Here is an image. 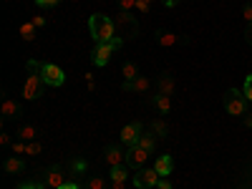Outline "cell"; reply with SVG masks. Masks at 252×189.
Returning a JSON list of instances; mask_svg holds the SVG:
<instances>
[{"mask_svg": "<svg viewBox=\"0 0 252 189\" xmlns=\"http://www.w3.org/2000/svg\"><path fill=\"white\" fill-rule=\"evenodd\" d=\"M154 169L159 172V177H169V174H172V169H174V159H172L169 154H161V157H157Z\"/></svg>", "mask_w": 252, "mask_h": 189, "instance_id": "14", "label": "cell"}, {"mask_svg": "<svg viewBox=\"0 0 252 189\" xmlns=\"http://www.w3.org/2000/svg\"><path fill=\"white\" fill-rule=\"evenodd\" d=\"M126 161V154L119 149V146H109L106 149V164L109 166H121Z\"/></svg>", "mask_w": 252, "mask_h": 189, "instance_id": "15", "label": "cell"}, {"mask_svg": "<svg viewBox=\"0 0 252 189\" xmlns=\"http://www.w3.org/2000/svg\"><path fill=\"white\" fill-rule=\"evenodd\" d=\"M23 169H26L23 159H20V157H15V154H13V157L5 161V172H8V174H20Z\"/></svg>", "mask_w": 252, "mask_h": 189, "instance_id": "20", "label": "cell"}, {"mask_svg": "<svg viewBox=\"0 0 252 189\" xmlns=\"http://www.w3.org/2000/svg\"><path fill=\"white\" fill-rule=\"evenodd\" d=\"M159 172L154 169V166H152V169H144V166H141V169H136V177H134V187H157L159 184Z\"/></svg>", "mask_w": 252, "mask_h": 189, "instance_id": "7", "label": "cell"}, {"mask_svg": "<svg viewBox=\"0 0 252 189\" xmlns=\"http://www.w3.org/2000/svg\"><path fill=\"white\" fill-rule=\"evenodd\" d=\"M154 106H157L159 114H169V111H172V96L157 94V96H154Z\"/></svg>", "mask_w": 252, "mask_h": 189, "instance_id": "17", "label": "cell"}, {"mask_svg": "<svg viewBox=\"0 0 252 189\" xmlns=\"http://www.w3.org/2000/svg\"><path fill=\"white\" fill-rule=\"evenodd\" d=\"M61 189H81V187H78V184H76V182H66V184H63V187H61Z\"/></svg>", "mask_w": 252, "mask_h": 189, "instance_id": "39", "label": "cell"}, {"mask_svg": "<svg viewBox=\"0 0 252 189\" xmlns=\"http://www.w3.org/2000/svg\"><path fill=\"white\" fill-rule=\"evenodd\" d=\"M242 18L247 20V23H252V3H247V5L242 8Z\"/></svg>", "mask_w": 252, "mask_h": 189, "instance_id": "33", "label": "cell"}, {"mask_svg": "<svg viewBox=\"0 0 252 189\" xmlns=\"http://www.w3.org/2000/svg\"><path fill=\"white\" fill-rule=\"evenodd\" d=\"M141 134H144V131H141V124H139V121H131V124H126L124 129H121L119 139H121V144L134 146V144L139 141V136H141Z\"/></svg>", "mask_w": 252, "mask_h": 189, "instance_id": "9", "label": "cell"}, {"mask_svg": "<svg viewBox=\"0 0 252 189\" xmlns=\"http://www.w3.org/2000/svg\"><path fill=\"white\" fill-rule=\"evenodd\" d=\"M20 189H46V184H35V182H26V184H20Z\"/></svg>", "mask_w": 252, "mask_h": 189, "instance_id": "34", "label": "cell"}, {"mask_svg": "<svg viewBox=\"0 0 252 189\" xmlns=\"http://www.w3.org/2000/svg\"><path fill=\"white\" fill-rule=\"evenodd\" d=\"M116 3H119V10H126V13L136 10V0H116Z\"/></svg>", "mask_w": 252, "mask_h": 189, "instance_id": "27", "label": "cell"}, {"mask_svg": "<svg viewBox=\"0 0 252 189\" xmlns=\"http://www.w3.org/2000/svg\"><path fill=\"white\" fill-rule=\"evenodd\" d=\"M245 116H247V119H245V124H247V126H252V116H250V114H245Z\"/></svg>", "mask_w": 252, "mask_h": 189, "instance_id": "42", "label": "cell"}, {"mask_svg": "<svg viewBox=\"0 0 252 189\" xmlns=\"http://www.w3.org/2000/svg\"><path fill=\"white\" fill-rule=\"evenodd\" d=\"M40 76H43L46 86H63L66 83V73L56 63H40Z\"/></svg>", "mask_w": 252, "mask_h": 189, "instance_id": "5", "label": "cell"}, {"mask_svg": "<svg viewBox=\"0 0 252 189\" xmlns=\"http://www.w3.org/2000/svg\"><path fill=\"white\" fill-rule=\"evenodd\" d=\"M111 182H126L129 179V172H126V166L121 164V166H111Z\"/></svg>", "mask_w": 252, "mask_h": 189, "instance_id": "23", "label": "cell"}, {"mask_svg": "<svg viewBox=\"0 0 252 189\" xmlns=\"http://www.w3.org/2000/svg\"><path fill=\"white\" fill-rule=\"evenodd\" d=\"M89 189H106V179L103 177H89Z\"/></svg>", "mask_w": 252, "mask_h": 189, "instance_id": "26", "label": "cell"}, {"mask_svg": "<svg viewBox=\"0 0 252 189\" xmlns=\"http://www.w3.org/2000/svg\"><path fill=\"white\" fill-rule=\"evenodd\" d=\"M177 89V81L172 73H161L159 81H157V94H164V96H172Z\"/></svg>", "mask_w": 252, "mask_h": 189, "instance_id": "13", "label": "cell"}, {"mask_svg": "<svg viewBox=\"0 0 252 189\" xmlns=\"http://www.w3.org/2000/svg\"><path fill=\"white\" fill-rule=\"evenodd\" d=\"M224 109H227V114H232V116H245L247 114V98H245V94H240L237 89H229L224 94Z\"/></svg>", "mask_w": 252, "mask_h": 189, "instance_id": "4", "label": "cell"}, {"mask_svg": "<svg viewBox=\"0 0 252 189\" xmlns=\"http://www.w3.org/2000/svg\"><path fill=\"white\" fill-rule=\"evenodd\" d=\"M114 56V46L111 43H96L94 51H91V61L96 63V66H106V63L111 61Z\"/></svg>", "mask_w": 252, "mask_h": 189, "instance_id": "8", "label": "cell"}, {"mask_svg": "<svg viewBox=\"0 0 252 189\" xmlns=\"http://www.w3.org/2000/svg\"><path fill=\"white\" fill-rule=\"evenodd\" d=\"M40 149H43V146H40V141L35 139V141H28V149H26V154H28V157H35V154H40Z\"/></svg>", "mask_w": 252, "mask_h": 189, "instance_id": "28", "label": "cell"}, {"mask_svg": "<svg viewBox=\"0 0 252 189\" xmlns=\"http://www.w3.org/2000/svg\"><path fill=\"white\" fill-rule=\"evenodd\" d=\"M10 146H13V154H15V157H20V154H26V149H28V141H20V139H15Z\"/></svg>", "mask_w": 252, "mask_h": 189, "instance_id": "25", "label": "cell"}, {"mask_svg": "<svg viewBox=\"0 0 252 189\" xmlns=\"http://www.w3.org/2000/svg\"><path fill=\"white\" fill-rule=\"evenodd\" d=\"M46 184H48V187H53V189H61L63 184H66V177L61 174V169H51V172H48V177H46Z\"/></svg>", "mask_w": 252, "mask_h": 189, "instance_id": "21", "label": "cell"}, {"mask_svg": "<svg viewBox=\"0 0 252 189\" xmlns=\"http://www.w3.org/2000/svg\"><path fill=\"white\" fill-rule=\"evenodd\" d=\"M35 136H38V129H35L33 124H23L15 131V139H20V141H35Z\"/></svg>", "mask_w": 252, "mask_h": 189, "instance_id": "16", "label": "cell"}, {"mask_svg": "<svg viewBox=\"0 0 252 189\" xmlns=\"http://www.w3.org/2000/svg\"><path fill=\"white\" fill-rule=\"evenodd\" d=\"M245 40L252 46V23H247V28H245Z\"/></svg>", "mask_w": 252, "mask_h": 189, "instance_id": "36", "label": "cell"}, {"mask_svg": "<svg viewBox=\"0 0 252 189\" xmlns=\"http://www.w3.org/2000/svg\"><path fill=\"white\" fill-rule=\"evenodd\" d=\"M146 3H149V5H152V3H157V0H146Z\"/></svg>", "mask_w": 252, "mask_h": 189, "instance_id": "43", "label": "cell"}, {"mask_svg": "<svg viewBox=\"0 0 252 189\" xmlns=\"http://www.w3.org/2000/svg\"><path fill=\"white\" fill-rule=\"evenodd\" d=\"M242 94H245V98H247V101H252V73L245 78V91H242Z\"/></svg>", "mask_w": 252, "mask_h": 189, "instance_id": "29", "label": "cell"}, {"mask_svg": "<svg viewBox=\"0 0 252 189\" xmlns=\"http://www.w3.org/2000/svg\"><path fill=\"white\" fill-rule=\"evenodd\" d=\"M134 189H141V187H134Z\"/></svg>", "mask_w": 252, "mask_h": 189, "instance_id": "44", "label": "cell"}, {"mask_svg": "<svg viewBox=\"0 0 252 189\" xmlns=\"http://www.w3.org/2000/svg\"><path fill=\"white\" fill-rule=\"evenodd\" d=\"M121 76H124V81H134V78H139V66L134 61H126L124 66H121Z\"/></svg>", "mask_w": 252, "mask_h": 189, "instance_id": "19", "label": "cell"}, {"mask_svg": "<svg viewBox=\"0 0 252 189\" xmlns=\"http://www.w3.org/2000/svg\"><path fill=\"white\" fill-rule=\"evenodd\" d=\"M149 157H152V152L141 149L139 144L129 146V152H126V161H129V166H134V169H141V166L149 161Z\"/></svg>", "mask_w": 252, "mask_h": 189, "instance_id": "6", "label": "cell"}, {"mask_svg": "<svg viewBox=\"0 0 252 189\" xmlns=\"http://www.w3.org/2000/svg\"><path fill=\"white\" fill-rule=\"evenodd\" d=\"M114 26H116V33L121 38H136L139 33V23H136V15L126 13V10H119L116 18H114Z\"/></svg>", "mask_w": 252, "mask_h": 189, "instance_id": "3", "label": "cell"}, {"mask_svg": "<svg viewBox=\"0 0 252 189\" xmlns=\"http://www.w3.org/2000/svg\"><path fill=\"white\" fill-rule=\"evenodd\" d=\"M157 189H172V182L161 177V179H159V184H157Z\"/></svg>", "mask_w": 252, "mask_h": 189, "instance_id": "35", "label": "cell"}, {"mask_svg": "<svg viewBox=\"0 0 252 189\" xmlns=\"http://www.w3.org/2000/svg\"><path fill=\"white\" fill-rule=\"evenodd\" d=\"M31 23H33V26H35V28H43V26H46V23H48V20H46V18H43V15H33V18H31Z\"/></svg>", "mask_w": 252, "mask_h": 189, "instance_id": "31", "label": "cell"}, {"mask_svg": "<svg viewBox=\"0 0 252 189\" xmlns=\"http://www.w3.org/2000/svg\"><path fill=\"white\" fill-rule=\"evenodd\" d=\"M136 144L141 146V149H146V152H154V146H157V134H154V131H149V134H141Z\"/></svg>", "mask_w": 252, "mask_h": 189, "instance_id": "22", "label": "cell"}, {"mask_svg": "<svg viewBox=\"0 0 252 189\" xmlns=\"http://www.w3.org/2000/svg\"><path fill=\"white\" fill-rule=\"evenodd\" d=\"M83 169H86V161H76L73 164V172H83Z\"/></svg>", "mask_w": 252, "mask_h": 189, "instance_id": "38", "label": "cell"}, {"mask_svg": "<svg viewBox=\"0 0 252 189\" xmlns=\"http://www.w3.org/2000/svg\"><path fill=\"white\" fill-rule=\"evenodd\" d=\"M35 31H38V28H35V26L31 23V20H28V23H23V26L18 28V35L23 38L26 43H33V40H35Z\"/></svg>", "mask_w": 252, "mask_h": 189, "instance_id": "18", "label": "cell"}, {"mask_svg": "<svg viewBox=\"0 0 252 189\" xmlns=\"http://www.w3.org/2000/svg\"><path fill=\"white\" fill-rule=\"evenodd\" d=\"M152 78L149 76H139L134 81H124V91H131V94H149L152 91Z\"/></svg>", "mask_w": 252, "mask_h": 189, "instance_id": "10", "label": "cell"}, {"mask_svg": "<svg viewBox=\"0 0 252 189\" xmlns=\"http://www.w3.org/2000/svg\"><path fill=\"white\" fill-rule=\"evenodd\" d=\"M161 3H164V5H166V8H174V5H177V3H179V0H161Z\"/></svg>", "mask_w": 252, "mask_h": 189, "instance_id": "41", "label": "cell"}, {"mask_svg": "<svg viewBox=\"0 0 252 189\" xmlns=\"http://www.w3.org/2000/svg\"><path fill=\"white\" fill-rule=\"evenodd\" d=\"M136 10L146 15V13H149V10H152V5H149V3H146V0H136Z\"/></svg>", "mask_w": 252, "mask_h": 189, "instance_id": "30", "label": "cell"}, {"mask_svg": "<svg viewBox=\"0 0 252 189\" xmlns=\"http://www.w3.org/2000/svg\"><path fill=\"white\" fill-rule=\"evenodd\" d=\"M35 3H38L40 8H56V5L61 3V0H35Z\"/></svg>", "mask_w": 252, "mask_h": 189, "instance_id": "32", "label": "cell"}, {"mask_svg": "<svg viewBox=\"0 0 252 189\" xmlns=\"http://www.w3.org/2000/svg\"><path fill=\"white\" fill-rule=\"evenodd\" d=\"M182 35H177V33H172V31H157V46L159 48H172V46H177V43H182Z\"/></svg>", "mask_w": 252, "mask_h": 189, "instance_id": "12", "label": "cell"}, {"mask_svg": "<svg viewBox=\"0 0 252 189\" xmlns=\"http://www.w3.org/2000/svg\"><path fill=\"white\" fill-rule=\"evenodd\" d=\"M43 89H46V81L40 76V63L38 61H28V76H26V83H23V98L26 101H35L43 96Z\"/></svg>", "mask_w": 252, "mask_h": 189, "instance_id": "1", "label": "cell"}, {"mask_svg": "<svg viewBox=\"0 0 252 189\" xmlns=\"http://www.w3.org/2000/svg\"><path fill=\"white\" fill-rule=\"evenodd\" d=\"M111 189H126V182H111Z\"/></svg>", "mask_w": 252, "mask_h": 189, "instance_id": "40", "label": "cell"}, {"mask_svg": "<svg viewBox=\"0 0 252 189\" xmlns=\"http://www.w3.org/2000/svg\"><path fill=\"white\" fill-rule=\"evenodd\" d=\"M152 131L157 134V139H164V136H166V131H169V129H166V124H164L161 119H157V121L152 124Z\"/></svg>", "mask_w": 252, "mask_h": 189, "instance_id": "24", "label": "cell"}, {"mask_svg": "<svg viewBox=\"0 0 252 189\" xmlns=\"http://www.w3.org/2000/svg\"><path fill=\"white\" fill-rule=\"evenodd\" d=\"M0 144H3V146L13 144V141H10V134H0Z\"/></svg>", "mask_w": 252, "mask_h": 189, "instance_id": "37", "label": "cell"}, {"mask_svg": "<svg viewBox=\"0 0 252 189\" xmlns=\"http://www.w3.org/2000/svg\"><path fill=\"white\" fill-rule=\"evenodd\" d=\"M20 111H23V109H20V103L18 101H13V98H3V103H0V114H3V119L5 121H10V119H18L20 116Z\"/></svg>", "mask_w": 252, "mask_h": 189, "instance_id": "11", "label": "cell"}, {"mask_svg": "<svg viewBox=\"0 0 252 189\" xmlns=\"http://www.w3.org/2000/svg\"><path fill=\"white\" fill-rule=\"evenodd\" d=\"M89 31L94 35L96 43H109L116 33V26H114V18L103 15V13H94L91 20H89Z\"/></svg>", "mask_w": 252, "mask_h": 189, "instance_id": "2", "label": "cell"}]
</instances>
